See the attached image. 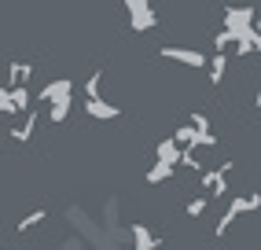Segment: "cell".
<instances>
[{
	"mask_svg": "<svg viewBox=\"0 0 261 250\" xmlns=\"http://www.w3.org/2000/svg\"><path fill=\"white\" fill-rule=\"evenodd\" d=\"M257 206H261V195H257V191L232 199V203H228V210H224V217L217 221V228H214V232H217V236H224V232H228V228L236 224V217H243V213H254Z\"/></svg>",
	"mask_w": 261,
	"mask_h": 250,
	"instance_id": "1",
	"label": "cell"
},
{
	"mask_svg": "<svg viewBox=\"0 0 261 250\" xmlns=\"http://www.w3.org/2000/svg\"><path fill=\"white\" fill-rule=\"evenodd\" d=\"M254 22H257L254 8H224V30L232 33V41H243V37L254 30ZM232 48H236V44H232Z\"/></svg>",
	"mask_w": 261,
	"mask_h": 250,
	"instance_id": "2",
	"label": "cell"
},
{
	"mask_svg": "<svg viewBox=\"0 0 261 250\" xmlns=\"http://www.w3.org/2000/svg\"><path fill=\"white\" fill-rule=\"evenodd\" d=\"M125 8H129V26L136 33H144V30H151L154 22H159V15L147 8V0H125Z\"/></svg>",
	"mask_w": 261,
	"mask_h": 250,
	"instance_id": "3",
	"label": "cell"
},
{
	"mask_svg": "<svg viewBox=\"0 0 261 250\" xmlns=\"http://www.w3.org/2000/svg\"><path fill=\"white\" fill-rule=\"evenodd\" d=\"M173 140H177L180 147H217V136L214 133H199V129H191V125H180L177 133H173Z\"/></svg>",
	"mask_w": 261,
	"mask_h": 250,
	"instance_id": "4",
	"label": "cell"
},
{
	"mask_svg": "<svg viewBox=\"0 0 261 250\" xmlns=\"http://www.w3.org/2000/svg\"><path fill=\"white\" fill-rule=\"evenodd\" d=\"M159 56L162 59H173V63H184V66H206V56L195 48H177V44H166L159 48Z\"/></svg>",
	"mask_w": 261,
	"mask_h": 250,
	"instance_id": "5",
	"label": "cell"
},
{
	"mask_svg": "<svg viewBox=\"0 0 261 250\" xmlns=\"http://www.w3.org/2000/svg\"><path fill=\"white\" fill-rule=\"evenodd\" d=\"M66 96H74V81H66V78H56L51 85H44L41 92H37V107H41V103H56V99H66Z\"/></svg>",
	"mask_w": 261,
	"mask_h": 250,
	"instance_id": "6",
	"label": "cell"
},
{
	"mask_svg": "<svg viewBox=\"0 0 261 250\" xmlns=\"http://www.w3.org/2000/svg\"><path fill=\"white\" fill-rule=\"evenodd\" d=\"M22 114H26V118L11 129V140H15V144H30V140H33V129H37V121H41V111H33V107H30V111H22Z\"/></svg>",
	"mask_w": 261,
	"mask_h": 250,
	"instance_id": "7",
	"label": "cell"
},
{
	"mask_svg": "<svg viewBox=\"0 0 261 250\" xmlns=\"http://www.w3.org/2000/svg\"><path fill=\"white\" fill-rule=\"evenodd\" d=\"M85 111H89L92 118H99V121H114L121 111H118V107L114 103H107V99H99V96H89V99H85Z\"/></svg>",
	"mask_w": 261,
	"mask_h": 250,
	"instance_id": "8",
	"label": "cell"
},
{
	"mask_svg": "<svg viewBox=\"0 0 261 250\" xmlns=\"http://www.w3.org/2000/svg\"><path fill=\"white\" fill-rule=\"evenodd\" d=\"M129 236H133V250H154L162 243L159 236H151L147 224H129Z\"/></svg>",
	"mask_w": 261,
	"mask_h": 250,
	"instance_id": "9",
	"label": "cell"
},
{
	"mask_svg": "<svg viewBox=\"0 0 261 250\" xmlns=\"http://www.w3.org/2000/svg\"><path fill=\"white\" fill-rule=\"evenodd\" d=\"M236 56H257V52H261V33H257V22H254V30L247 33V37H243V41H236Z\"/></svg>",
	"mask_w": 261,
	"mask_h": 250,
	"instance_id": "10",
	"label": "cell"
},
{
	"mask_svg": "<svg viewBox=\"0 0 261 250\" xmlns=\"http://www.w3.org/2000/svg\"><path fill=\"white\" fill-rule=\"evenodd\" d=\"M206 70H210V85H221L224 81V70H228V56H224V52L210 56V59H206Z\"/></svg>",
	"mask_w": 261,
	"mask_h": 250,
	"instance_id": "11",
	"label": "cell"
},
{
	"mask_svg": "<svg viewBox=\"0 0 261 250\" xmlns=\"http://www.w3.org/2000/svg\"><path fill=\"white\" fill-rule=\"evenodd\" d=\"M8 92H11V103H15V111H30V107H33V92H30V85H15V88H8Z\"/></svg>",
	"mask_w": 261,
	"mask_h": 250,
	"instance_id": "12",
	"label": "cell"
},
{
	"mask_svg": "<svg viewBox=\"0 0 261 250\" xmlns=\"http://www.w3.org/2000/svg\"><path fill=\"white\" fill-rule=\"evenodd\" d=\"M30 78H33V66L30 63H11V70H8V85L15 88V85H30Z\"/></svg>",
	"mask_w": 261,
	"mask_h": 250,
	"instance_id": "13",
	"label": "cell"
},
{
	"mask_svg": "<svg viewBox=\"0 0 261 250\" xmlns=\"http://www.w3.org/2000/svg\"><path fill=\"white\" fill-rule=\"evenodd\" d=\"M70 99H74V96L56 99V103H44V107H48V121H56V125H59V121H66V114H70Z\"/></svg>",
	"mask_w": 261,
	"mask_h": 250,
	"instance_id": "14",
	"label": "cell"
},
{
	"mask_svg": "<svg viewBox=\"0 0 261 250\" xmlns=\"http://www.w3.org/2000/svg\"><path fill=\"white\" fill-rule=\"evenodd\" d=\"M177 158H180V144H177V140H162V144H159V162H169V166H177Z\"/></svg>",
	"mask_w": 261,
	"mask_h": 250,
	"instance_id": "15",
	"label": "cell"
},
{
	"mask_svg": "<svg viewBox=\"0 0 261 250\" xmlns=\"http://www.w3.org/2000/svg\"><path fill=\"white\" fill-rule=\"evenodd\" d=\"M173 169H177V166H169V162H154V166L147 169V184H162V181H169Z\"/></svg>",
	"mask_w": 261,
	"mask_h": 250,
	"instance_id": "16",
	"label": "cell"
},
{
	"mask_svg": "<svg viewBox=\"0 0 261 250\" xmlns=\"http://www.w3.org/2000/svg\"><path fill=\"white\" fill-rule=\"evenodd\" d=\"M41 221H44V210H30V213H26V217L15 224V228H19V232H30V228H37Z\"/></svg>",
	"mask_w": 261,
	"mask_h": 250,
	"instance_id": "17",
	"label": "cell"
},
{
	"mask_svg": "<svg viewBox=\"0 0 261 250\" xmlns=\"http://www.w3.org/2000/svg\"><path fill=\"white\" fill-rule=\"evenodd\" d=\"M99 85H103V70H92L89 81H85V99H89V96H99Z\"/></svg>",
	"mask_w": 261,
	"mask_h": 250,
	"instance_id": "18",
	"label": "cell"
},
{
	"mask_svg": "<svg viewBox=\"0 0 261 250\" xmlns=\"http://www.w3.org/2000/svg\"><path fill=\"white\" fill-rule=\"evenodd\" d=\"M232 44H236V41H232L228 30H217V33H214V48H217V52H232Z\"/></svg>",
	"mask_w": 261,
	"mask_h": 250,
	"instance_id": "19",
	"label": "cell"
},
{
	"mask_svg": "<svg viewBox=\"0 0 261 250\" xmlns=\"http://www.w3.org/2000/svg\"><path fill=\"white\" fill-rule=\"evenodd\" d=\"M188 125H191V129H199V133H210V118H206L202 111H195V114H188Z\"/></svg>",
	"mask_w": 261,
	"mask_h": 250,
	"instance_id": "20",
	"label": "cell"
},
{
	"mask_svg": "<svg viewBox=\"0 0 261 250\" xmlns=\"http://www.w3.org/2000/svg\"><path fill=\"white\" fill-rule=\"evenodd\" d=\"M0 114H19V111H15V103H11V92L4 85H0Z\"/></svg>",
	"mask_w": 261,
	"mask_h": 250,
	"instance_id": "21",
	"label": "cell"
},
{
	"mask_svg": "<svg viewBox=\"0 0 261 250\" xmlns=\"http://www.w3.org/2000/svg\"><path fill=\"white\" fill-rule=\"evenodd\" d=\"M206 203H210V199H206V195H199V199H191V203H188V213H191V217H202Z\"/></svg>",
	"mask_w": 261,
	"mask_h": 250,
	"instance_id": "22",
	"label": "cell"
}]
</instances>
